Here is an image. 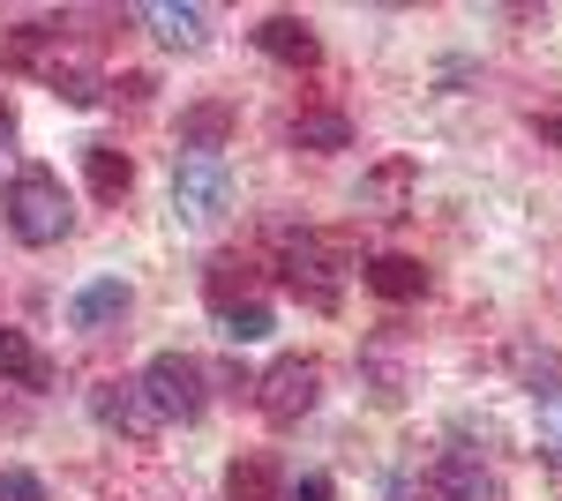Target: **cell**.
I'll list each match as a JSON object with an SVG mask.
<instances>
[{"label":"cell","mask_w":562,"mask_h":501,"mask_svg":"<svg viewBox=\"0 0 562 501\" xmlns=\"http://www.w3.org/2000/svg\"><path fill=\"white\" fill-rule=\"evenodd\" d=\"M8 232H15L23 248H60V240L76 232V203H68V187H60V172L23 166L8 180Z\"/></svg>","instance_id":"cell-1"},{"label":"cell","mask_w":562,"mask_h":501,"mask_svg":"<svg viewBox=\"0 0 562 501\" xmlns=\"http://www.w3.org/2000/svg\"><path fill=\"white\" fill-rule=\"evenodd\" d=\"M278 270H285L293 299H307L315 315H330V307L346 299V248H338V240H323V232H285Z\"/></svg>","instance_id":"cell-2"},{"label":"cell","mask_w":562,"mask_h":501,"mask_svg":"<svg viewBox=\"0 0 562 501\" xmlns=\"http://www.w3.org/2000/svg\"><path fill=\"white\" fill-rule=\"evenodd\" d=\"M233 209V166L211 150H180L173 166V217L180 225H217Z\"/></svg>","instance_id":"cell-3"},{"label":"cell","mask_w":562,"mask_h":501,"mask_svg":"<svg viewBox=\"0 0 562 501\" xmlns=\"http://www.w3.org/2000/svg\"><path fill=\"white\" fill-rule=\"evenodd\" d=\"M256 405H262L270 426H301V419L323 405V360H307V352L270 360V375L256 382Z\"/></svg>","instance_id":"cell-4"},{"label":"cell","mask_w":562,"mask_h":501,"mask_svg":"<svg viewBox=\"0 0 562 501\" xmlns=\"http://www.w3.org/2000/svg\"><path fill=\"white\" fill-rule=\"evenodd\" d=\"M143 397L158 405V419H203L211 405V375H203V360H188V352H158L150 367H143Z\"/></svg>","instance_id":"cell-5"},{"label":"cell","mask_w":562,"mask_h":501,"mask_svg":"<svg viewBox=\"0 0 562 501\" xmlns=\"http://www.w3.org/2000/svg\"><path fill=\"white\" fill-rule=\"evenodd\" d=\"M90 419L105 426V434H128V442H150L166 419H158V405L143 397V382H98L90 389Z\"/></svg>","instance_id":"cell-6"},{"label":"cell","mask_w":562,"mask_h":501,"mask_svg":"<svg viewBox=\"0 0 562 501\" xmlns=\"http://www.w3.org/2000/svg\"><path fill=\"white\" fill-rule=\"evenodd\" d=\"M420 501H503V479L480 457L450 449V457H435V471L420 479Z\"/></svg>","instance_id":"cell-7"},{"label":"cell","mask_w":562,"mask_h":501,"mask_svg":"<svg viewBox=\"0 0 562 501\" xmlns=\"http://www.w3.org/2000/svg\"><path fill=\"white\" fill-rule=\"evenodd\" d=\"M256 45L270 53V60H278V68H315V60H323V38H315V23H307V15H285V8L256 23Z\"/></svg>","instance_id":"cell-8"},{"label":"cell","mask_w":562,"mask_h":501,"mask_svg":"<svg viewBox=\"0 0 562 501\" xmlns=\"http://www.w3.org/2000/svg\"><path fill=\"white\" fill-rule=\"evenodd\" d=\"M360 285L375 299H390V307H405V299L428 293V262H420V254H368V262H360Z\"/></svg>","instance_id":"cell-9"},{"label":"cell","mask_w":562,"mask_h":501,"mask_svg":"<svg viewBox=\"0 0 562 501\" xmlns=\"http://www.w3.org/2000/svg\"><path fill=\"white\" fill-rule=\"evenodd\" d=\"M143 23H150V38L166 45V53H203L211 45V15L203 8H180V0H150V8H135Z\"/></svg>","instance_id":"cell-10"},{"label":"cell","mask_w":562,"mask_h":501,"mask_svg":"<svg viewBox=\"0 0 562 501\" xmlns=\"http://www.w3.org/2000/svg\"><path fill=\"white\" fill-rule=\"evenodd\" d=\"M128 307H135L128 277H90L83 293L68 299V322H76V330H121V322H128Z\"/></svg>","instance_id":"cell-11"},{"label":"cell","mask_w":562,"mask_h":501,"mask_svg":"<svg viewBox=\"0 0 562 501\" xmlns=\"http://www.w3.org/2000/svg\"><path fill=\"white\" fill-rule=\"evenodd\" d=\"M60 45V15H23V23H0V68H45Z\"/></svg>","instance_id":"cell-12"},{"label":"cell","mask_w":562,"mask_h":501,"mask_svg":"<svg viewBox=\"0 0 562 501\" xmlns=\"http://www.w3.org/2000/svg\"><path fill=\"white\" fill-rule=\"evenodd\" d=\"M413 180H420V166H413V158H383V166L360 180V209H368V217H405Z\"/></svg>","instance_id":"cell-13"},{"label":"cell","mask_w":562,"mask_h":501,"mask_svg":"<svg viewBox=\"0 0 562 501\" xmlns=\"http://www.w3.org/2000/svg\"><path fill=\"white\" fill-rule=\"evenodd\" d=\"M285 143H293V150H315V158L352 150V113H338V105H307V113H293Z\"/></svg>","instance_id":"cell-14"},{"label":"cell","mask_w":562,"mask_h":501,"mask_svg":"<svg viewBox=\"0 0 562 501\" xmlns=\"http://www.w3.org/2000/svg\"><path fill=\"white\" fill-rule=\"evenodd\" d=\"M83 180H90L98 203H121V195L135 187V158L121 150V143H83Z\"/></svg>","instance_id":"cell-15"},{"label":"cell","mask_w":562,"mask_h":501,"mask_svg":"<svg viewBox=\"0 0 562 501\" xmlns=\"http://www.w3.org/2000/svg\"><path fill=\"white\" fill-rule=\"evenodd\" d=\"M0 382H15V389H53V360L31 344V330H0Z\"/></svg>","instance_id":"cell-16"},{"label":"cell","mask_w":562,"mask_h":501,"mask_svg":"<svg viewBox=\"0 0 562 501\" xmlns=\"http://www.w3.org/2000/svg\"><path fill=\"white\" fill-rule=\"evenodd\" d=\"M38 76L53 83V98H60V105H76V113H90V105L105 98V76H98L90 60H45Z\"/></svg>","instance_id":"cell-17"},{"label":"cell","mask_w":562,"mask_h":501,"mask_svg":"<svg viewBox=\"0 0 562 501\" xmlns=\"http://www.w3.org/2000/svg\"><path fill=\"white\" fill-rule=\"evenodd\" d=\"M217 315V337H225V344H262V337L278 330V315H270V299H233V307H211Z\"/></svg>","instance_id":"cell-18"},{"label":"cell","mask_w":562,"mask_h":501,"mask_svg":"<svg viewBox=\"0 0 562 501\" xmlns=\"http://www.w3.org/2000/svg\"><path fill=\"white\" fill-rule=\"evenodd\" d=\"M225 494H233V501H278V464L262 457V449L233 457V464H225Z\"/></svg>","instance_id":"cell-19"},{"label":"cell","mask_w":562,"mask_h":501,"mask_svg":"<svg viewBox=\"0 0 562 501\" xmlns=\"http://www.w3.org/2000/svg\"><path fill=\"white\" fill-rule=\"evenodd\" d=\"M225 135H233V105H188L180 113V150H211L217 158Z\"/></svg>","instance_id":"cell-20"},{"label":"cell","mask_w":562,"mask_h":501,"mask_svg":"<svg viewBox=\"0 0 562 501\" xmlns=\"http://www.w3.org/2000/svg\"><path fill=\"white\" fill-rule=\"evenodd\" d=\"M203 293H211V307H233V299H256V270L240 262V254H217L211 277H203Z\"/></svg>","instance_id":"cell-21"},{"label":"cell","mask_w":562,"mask_h":501,"mask_svg":"<svg viewBox=\"0 0 562 501\" xmlns=\"http://www.w3.org/2000/svg\"><path fill=\"white\" fill-rule=\"evenodd\" d=\"M540 457L562 464V389H555V397H540Z\"/></svg>","instance_id":"cell-22"},{"label":"cell","mask_w":562,"mask_h":501,"mask_svg":"<svg viewBox=\"0 0 562 501\" xmlns=\"http://www.w3.org/2000/svg\"><path fill=\"white\" fill-rule=\"evenodd\" d=\"M0 501H45V479L23 464H0Z\"/></svg>","instance_id":"cell-23"},{"label":"cell","mask_w":562,"mask_h":501,"mask_svg":"<svg viewBox=\"0 0 562 501\" xmlns=\"http://www.w3.org/2000/svg\"><path fill=\"white\" fill-rule=\"evenodd\" d=\"M278 501H338V487H330L323 471H301V479H293V487H285Z\"/></svg>","instance_id":"cell-24"},{"label":"cell","mask_w":562,"mask_h":501,"mask_svg":"<svg viewBox=\"0 0 562 501\" xmlns=\"http://www.w3.org/2000/svg\"><path fill=\"white\" fill-rule=\"evenodd\" d=\"M105 90H121L128 105H143V98H150V90H158V83H150V76H121V83H105Z\"/></svg>","instance_id":"cell-25"},{"label":"cell","mask_w":562,"mask_h":501,"mask_svg":"<svg viewBox=\"0 0 562 501\" xmlns=\"http://www.w3.org/2000/svg\"><path fill=\"white\" fill-rule=\"evenodd\" d=\"M0 143H15V113H8V98H0Z\"/></svg>","instance_id":"cell-26"}]
</instances>
